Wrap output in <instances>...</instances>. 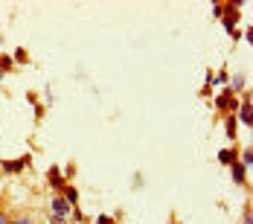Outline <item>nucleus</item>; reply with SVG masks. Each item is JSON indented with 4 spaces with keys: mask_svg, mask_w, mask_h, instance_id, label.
Listing matches in <instances>:
<instances>
[{
    "mask_svg": "<svg viewBox=\"0 0 253 224\" xmlns=\"http://www.w3.org/2000/svg\"><path fill=\"white\" fill-rule=\"evenodd\" d=\"M239 120L251 128V122H253V114H251V99L248 102H242V108H239Z\"/></svg>",
    "mask_w": 253,
    "mask_h": 224,
    "instance_id": "nucleus-4",
    "label": "nucleus"
},
{
    "mask_svg": "<svg viewBox=\"0 0 253 224\" xmlns=\"http://www.w3.org/2000/svg\"><path fill=\"white\" fill-rule=\"evenodd\" d=\"M219 160H221L224 166H233V163H239V152H236V149H221V152H219Z\"/></svg>",
    "mask_w": 253,
    "mask_h": 224,
    "instance_id": "nucleus-1",
    "label": "nucleus"
},
{
    "mask_svg": "<svg viewBox=\"0 0 253 224\" xmlns=\"http://www.w3.org/2000/svg\"><path fill=\"white\" fill-rule=\"evenodd\" d=\"M20 166H23V163H6L3 169H6V172H20Z\"/></svg>",
    "mask_w": 253,
    "mask_h": 224,
    "instance_id": "nucleus-9",
    "label": "nucleus"
},
{
    "mask_svg": "<svg viewBox=\"0 0 253 224\" xmlns=\"http://www.w3.org/2000/svg\"><path fill=\"white\" fill-rule=\"evenodd\" d=\"M50 224H64V219H55V216H52V222Z\"/></svg>",
    "mask_w": 253,
    "mask_h": 224,
    "instance_id": "nucleus-12",
    "label": "nucleus"
},
{
    "mask_svg": "<svg viewBox=\"0 0 253 224\" xmlns=\"http://www.w3.org/2000/svg\"><path fill=\"white\" fill-rule=\"evenodd\" d=\"M0 224H9V222H6V219H3V216H0Z\"/></svg>",
    "mask_w": 253,
    "mask_h": 224,
    "instance_id": "nucleus-13",
    "label": "nucleus"
},
{
    "mask_svg": "<svg viewBox=\"0 0 253 224\" xmlns=\"http://www.w3.org/2000/svg\"><path fill=\"white\" fill-rule=\"evenodd\" d=\"M239 163H242V166H245V169H251V163H253V152H251V149H248V152H242V155H239Z\"/></svg>",
    "mask_w": 253,
    "mask_h": 224,
    "instance_id": "nucleus-6",
    "label": "nucleus"
},
{
    "mask_svg": "<svg viewBox=\"0 0 253 224\" xmlns=\"http://www.w3.org/2000/svg\"><path fill=\"white\" fill-rule=\"evenodd\" d=\"M64 201H67V204H76V201H79V192H76L73 187H64Z\"/></svg>",
    "mask_w": 253,
    "mask_h": 224,
    "instance_id": "nucleus-5",
    "label": "nucleus"
},
{
    "mask_svg": "<svg viewBox=\"0 0 253 224\" xmlns=\"http://www.w3.org/2000/svg\"><path fill=\"white\" fill-rule=\"evenodd\" d=\"M233 178H236L239 184H245V166H242V163H233Z\"/></svg>",
    "mask_w": 253,
    "mask_h": 224,
    "instance_id": "nucleus-7",
    "label": "nucleus"
},
{
    "mask_svg": "<svg viewBox=\"0 0 253 224\" xmlns=\"http://www.w3.org/2000/svg\"><path fill=\"white\" fill-rule=\"evenodd\" d=\"M52 213H55V219H64V216L70 213V204L58 195V198H52Z\"/></svg>",
    "mask_w": 253,
    "mask_h": 224,
    "instance_id": "nucleus-2",
    "label": "nucleus"
},
{
    "mask_svg": "<svg viewBox=\"0 0 253 224\" xmlns=\"http://www.w3.org/2000/svg\"><path fill=\"white\" fill-rule=\"evenodd\" d=\"M9 67H12V58H9V55H3V58H0V73H3V70H9Z\"/></svg>",
    "mask_w": 253,
    "mask_h": 224,
    "instance_id": "nucleus-8",
    "label": "nucleus"
},
{
    "mask_svg": "<svg viewBox=\"0 0 253 224\" xmlns=\"http://www.w3.org/2000/svg\"><path fill=\"white\" fill-rule=\"evenodd\" d=\"M50 184H52V190H55V192H64V178H61V172H58V169H50Z\"/></svg>",
    "mask_w": 253,
    "mask_h": 224,
    "instance_id": "nucleus-3",
    "label": "nucleus"
},
{
    "mask_svg": "<svg viewBox=\"0 0 253 224\" xmlns=\"http://www.w3.org/2000/svg\"><path fill=\"white\" fill-rule=\"evenodd\" d=\"M96 224H111V219H108V216H99V219H96Z\"/></svg>",
    "mask_w": 253,
    "mask_h": 224,
    "instance_id": "nucleus-10",
    "label": "nucleus"
},
{
    "mask_svg": "<svg viewBox=\"0 0 253 224\" xmlns=\"http://www.w3.org/2000/svg\"><path fill=\"white\" fill-rule=\"evenodd\" d=\"M15 224H32L29 219H15Z\"/></svg>",
    "mask_w": 253,
    "mask_h": 224,
    "instance_id": "nucleus-11",
    "label": "nucleus"
}]
</instances>
